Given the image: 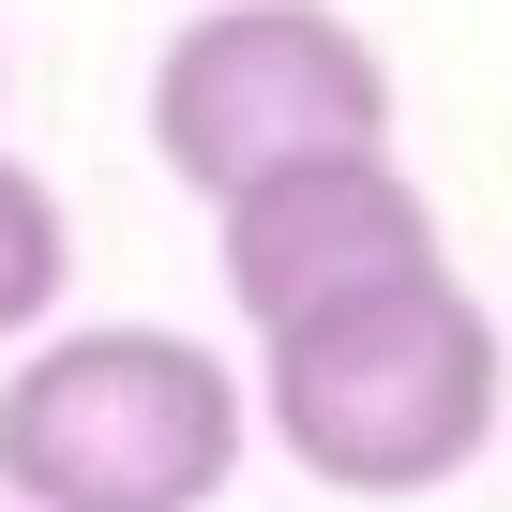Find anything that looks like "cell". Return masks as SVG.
Here are the masks:
<instances>
[{"label": "cell", "instance_id": "cell-1", "mask_svg": "<svg viewBox=\"0 0 512 512\" xmlns=\"http://www.w3.org/2000/svg\"><path fill=\"white\" fill-rule=\"evenodd\" d=\"M256 422L272 452L332 497H437L497 452L512 422V332L422 272V287H377V302H332L302 332H256Z\"/></svg>", "mask_w": 512, "mask_h": 512}, {"label": "cell", "instance_id": "cell-2", "mask_svg": "<svg viewBox=\"0 0 512 512\" xmlns=\"http://www.w3.org/2000/svg\"><path fill=\"white\" fill-rule=\"evenodd\" d=\"M256 392L166 317H76L0 362V497L16 512H226Z\"/></svg>", "mask_w": 512, "mask_h": 512}, {"label": "cell", "instance_id": "cell-3", "mask_svg": "<svg viewBox=\"0 0 512 512\" xmlns=\"http://www.w3.org/2000/svg\"><path fill=\"white\" fill-rule=\"evenodd\" d=\"M317 151H392V61L332 0H196L151 46V166L181 196H256Z\"/></svg>", "mask_w": 512, "mask_h": 512}, {"label": "cell", "instance_id": "cell-4", "mask_svg": "<svg viewBox=\"0 0 512 512\" xmlns=\"http://www.w3.org/2000/svg\"><path fill=\"white\" fill-rule=\"evenodd\" d=\"M211 256H226L241 332H302V317H332V302H377V287L452 272L437 196L407 181V151H317V166H287V181L226 196V211H211Z\"/></svg>", "mask_w": 512, "mask_h": 512}, {"label": "cell", "instance_id": "cell-5", "mask_svg": "<svg viewBox=\"0 0 512 512\" xmlns=\"http://www.w3.org/2000/svg\"><path fill=\"white\" fill-rule=\"evenodd\" d=\"M61 302H76V211L31 151H0V347L61 332Z\"/></svg>", "mask_w": 512, "mask_h": 512}, {"label": "cell", "instance_id": "cell-6", "mask_svg": "<svg viewBox=\"0 0 512 512\" xmlns=\"http://www.w3.org/2000/svg\"><path fill=\"white\" fill-rule=\"evenodd\" d=\"M0 91H16V46H0Z\"/></svg>", "mask_w": 512, "mask_h": 512}, {"label": "cell", "instance_id": "cell-7", "mask_svg": "<svg viewBox=\"0 0 512 512\" xmlns=\"http://www.w3.org/2000/svg\"><path fill=\"white\" fill-rule=\"evenodd\" d=\"M0 512H16V497H0Z\"/></svg>", "mask_w": 512, "mask_h": 512}]
</instances>
